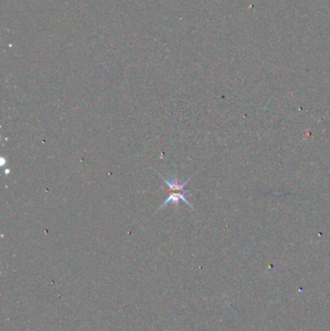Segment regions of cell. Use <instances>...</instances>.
Returning a JSON list of instances; mask_svg holds the SVG:
<instances>
[{"mask_svg": "<svg viewBox=\"0 0 330 331\" xmlns=\"http://www.w3.org/2000/svg\"><path fill=\"white\" fill-rule=\"evenodd\" d=\"M161 178H162V180L164 181L165 183V185L167 186V188H168V192L169 193H171V192H179V193H187V191H186V189H185V186L189 183V181L192 179V177L193 176H191V177H189L186 181H184V182H180L179 181V179H178V177H174L173 179H165V177L160 173V172H158L155 168H152Z\"/></svg>", "mask_w": 330, "mask_h": 331, "instance_id": "obj_1", "label": "cell"}, {"mask_svg": "<svg viewBox=\"0 0 330 331\" xmlns=\"http://www.w3.org/2000/svg\"><path fill=\"white\" fill-rule=\"evenodd\" d=\"M180 201L184 202L188 207H191L193 210L196 211L195 207H193V206L190 204V202L187 200V193H179V192H171V193H169V195H168V197L166 198L165 203L157 209V211H159L160 209H162V208L166 207L169 203H172L175 207H178V204H179Z\"/></svg>", "mask_w": 330, "mask_h": 331, "instance_id": "obj_2", "label": "cell"}]
</instances>
